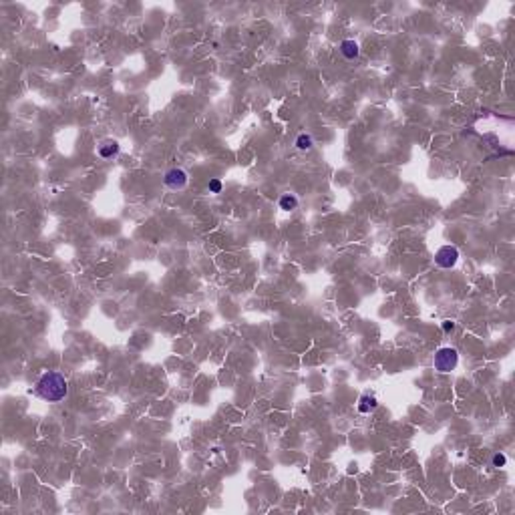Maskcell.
I'll return each instance as SVG.
<instances>
[{
    "label": "cell",
    "mask_w": 515,
    "mask_h": 515,
    "mask_svg": "<svg viewBox=\"0 0 515 515\" xmlns=\"http://www.w3.org/2000/svg\"><path fill=\"white\" fill-rule=\"evenodd\" d=\"M208 189H210V193H220V191H222V181H220V179H212L210 185H208Z\"/></svg>",
    "instance_id": "11"
},
{
    "label": "cell",
    "mask_w": 515,
    "mask_h": 515,
    "mask_svg": "<svg viewBox=\"0 0 515 515\" xmlns=\"http://www.w3.org/2000/svg\"><path fill=\"white\" fill-rule=\"evenodd\" d=\"M187 181H189L187 173L183 169H179V167H173V169H169L165 173V185L169 189H183L187 185Z\"/></svg>",
    "instance_id": "4"
},
{
    "label": "cell",
    "mask_w": 515,
    "mask_h": 515,
    "mask_svg": "<svg viewBox=\"0 0 515 515\" xmlns=\"http://www.w3.org/2000/svg\"><path fill=\"white\" fill-rule=\"evenodd\" d=\"M280 208H282L284 212L296 210V208H298V197L292 195V193H284V195L280 197Z\"/></svg>",
    "instance_id": "8"
},
{
    "label": "cell",
    "mask_w": 515,
    "mask_h": 515,
    "mask_svg": "<svg viewBox=\"0 0 515 515\" xmlns=\"http://www.w3.org/2000/svg\"><path fill=\"white\" fill-rule=\"evenodd\" d=\"M312 143H314V139H312V135H308V133H300L298 137H296V147L300 149V151H308L312 147Z\"/></svg>",
    "instance_id": "9"
},
{
    "label": "cell",
    "mask_w": 515,
    "mask_h": 515,
    "mask_svg": "<svg viewBox=\"0 0 515 515\" xmlns=\"http://www.w3.org/2000/svg\"><path fill=\"white\" fill-rule=\"evenodd\" d=\"M505 463H507V457L503 455V453H495L493 457H491V465L493 467H505Z\"/></svg>",
    "instance_id": "10"
},
{
    "label": "cell",
    "mask_w": 515,
    "mask_h": 515,
    "mask_svg": "<svg viewBox=\"0 0 515 515\" xmlns=\"http://www.w3.org/2000/svg\"><path fill=\"white\" fill-rule=\"evenodd\" d=\"M457 260H459V250L455 246H443L435 254V264L439 268H445V270L453 268L457 264Z\"/></svg>",
    "instance_id": "3"
},
{
    "label": "cell",
    "mask_w": 515,
    "mask_h": 515,
    "mask_svg": "<svg viewBox=\"0 0 515 515\" xmlns=\"http://www.w3.org/2000/svg\"><path fill=\"white\" fill-rule=\"evenodd\" d=\"M119 153V143L117 141H103L101 145H99V155L103 157V159H111V157H115Z\"/></svg>",
    "instance_id": "6"
},
{
    "label": "cell",
    "mask_w": 515,
    "mask_h": 515,
    "mask_svg": "<svg viewBox=\"0 0 515 515\" xmlns=\"http://www.w3.org/2000/svg\"><path fill=\"white\" fill-rule=\"evenodd\" d=\"M340 53H342V55H344V59H348V61L358 59V55H360L358 42H356V40H350V38L342 40V44H340Z\"/></svg>",
    "instance_id": "5"
},
{
    "label": "cell",
    "mask_w": 515,
    "mask_h": 515,
    "mask_svg": "<svg viewBox=\"0 0 515 515\" xmlns=\"http://www.w3.org/2000/svg\"><path fill=\"white\" fill-rule=\"evenodd\" d=\"M377 406H379V400H377L375 394H363V396H360V400H358V410L363 415H369L371 410H375Z\"/></svg>",
    "instance_id": "7"
},
{
    "label": "cell",
    "mask_w": 515,
    "mask_h": 515,
    "mask_svg": "<svg viewBox=\"0 0 515 515\" xmlns=\"http://www.w3.org/2000/svg\"><path fill=\"white\" fill-rule=\"evenodd\" d=\"M457 363H459V352H457L455 348H451V346H443V348H439V350L435 352L433 365H435V371H439V373H451V371H455Z\"/></svg>",
    "instance_id": "2"
},
{
    "label": "cell",
    "mask_w": 515,
    "mask_h": 515,
    "mask_svg": "<svg viewBox=\"0 0 515 515\" xmlns=\"http://www.w3.org/2000/svg\"><path fill=\"white\" fill-rule=\"evenodd\" d=\"M443 330L445 332H453L455 330V322H443Z\"/></svg>",
    "instance_id": "12"
},
{
    "label": "cell",
    "mask_w": 515,
    "mask_h": 515,
    "mask_svg": "<svg viewBox=\"0 0 515 515\" xmlns=\"http://www.w3.org/2000/svg\"><path fill=\"white\" fill-rule=\"evenodd\" d=\"M34 392H36V396H40L46 402H61L69 392V385H67L65 377L61 373L50 371V373H44L38 379V383L34 386Z\"/></svg>",
    "instance_id": "1"
}]
</instances>
